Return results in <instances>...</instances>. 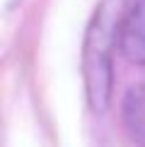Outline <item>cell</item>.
I'll list each match as a JSON object with an SVG mask.
<instances>
[{"label": "cell", "instance_id": "7a4b0ae2", "mask_svg": "<svg viewBox=\"0 0 145 147\" xmlns=\"http://www.w3.org/2000/svg\"><path fill=\"white\" fill-rule=\"evenodd\" d=\"M116 46L128 63L145 65V0H133L116 29Z\"/></svg>", "mask_w": 145, "mask_h": 147}, {"label": "cell", "instance_id": "3957f363", "mask_svg": "<svg viewBox=\"0 0 145 147\" xmlns=\"http://www.w3.org/2000/svg\"><path fill=\"white\" fill-rule=\"evenodd\" d=\"M121 121L128 138L145 147V84H133L121 101Z\"/></svg>", "mask_w": 145, "mask_h": 147}, {"label": "cell", "instance_id": "6da1fadb", "mask_svg": "<svg viewBox=\"0 0 145 147\" xmlns=\"http://www.w3.org/2000/svg\"><path fill=\"white\" fill-rule=\"evenodd\" d=\"M116 46V32L106 22V12L99 10L85 36L82 48V77L87 104L94 113H104L114 94V63L111 51Z\"/></svg>", "mask_w": 145, "mask_h": 147}]
</instances>
